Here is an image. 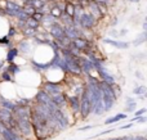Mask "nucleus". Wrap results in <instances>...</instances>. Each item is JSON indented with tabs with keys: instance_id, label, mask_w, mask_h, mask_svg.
<instances>
[{
	"instance_id": "nucleus-1",
	"label": "nucleus",
	"mask_w": 147,
	"mask_h": 140,
	"mask_svg": "<svg viewBox=\"0 0 147 140\" xmlns=\"http://www.w3.org/2000/svg\"><path fill=\"white\" fill-rule=\"evenodd\" d=\"M96 25H97L96 18H94L89 12L83 10V13L80 14V18H79V27H80L81 30L92 31Z\"/></svg>"
},
{
	"instance_id": "nucleus-2",
	"label": "nucleus",
	"mask_w": 147,
	"mask_h": 140,
	"mask_svg": "<svg viewBox=\"0 0 147 140\" xmlns=\"http://www.w3.org/2000/svg\"><path fill=\"white\" fill-rule=\"evenodd\" d=\"M90 113H92L90 100H89L85 90H83V93H81V95H80V108H79V115L81 116L83 120H85V118L89 117Z\"/></svg>"
},
{
	"instance_id": "nucleus-3",
	"label": "nucleus",
	"mask_w": 147,
	"mask_h": 140,
	"mask_svg": "<svg viewBox=\"0 0 147 140\" xmlns=\"http://www.w3.org/2000/svg\"><path fill=\"white\" fill-rule=\"evenodd\" d=\"M71 44L75 46L76 49H79V50L81 51V54H84L85 51H88V50H93V49H94L92 41H89L88 39L83 37V36H79V37L72 39Z\"/></svg>"
},
{
	"instance_id": "nucleus-4",
	"label": "nucleus",
	"mask_w": 147,
	"mask_h": 140,
	"mask_svg": "<svg viewBox=\"0 0 147 140\" xmlns=\"http://www.w3.org/2000/svg\"><path fill=\"white\" fill-rule=\"evenodd\" d=\"M48 33L51 35V37L56 41L59 40V39H62L63 36H66L65 35V27L59 21H56V22H53L51 26H49Z\"/></svg>"
},
{
	"instance_id": "nucleus-5",
	"label": "nucleus",
	"mask_w": 147,
	"mask_h": 140,
	"mask_svg": "<svg viewBox=\"0 0 147 140\" xmlns=\"http://www.w3.org/2000/svg\"><path fill=\"white\" fill-rule=\"evenodd\" d=\"M41 89H43L45 93H48L51 97L57 95V94H61V93H65L63 91V85L57 84V82L43 81V84H41Z\"/></svg>"
},
{
	"instance_id": "nucleus-6",
	"label": "nucleus",
	"mask_w": 147,
	"mask_h": 140,
	"mask_svg": "<svg viewBox=\"0 0 147 140\" xmlns=\"http://www.w3.org/2000/svg\"><path fill=\"white\" fill-rule=\"evenodd\" d=\"M34 100H35V104H40V105H48L51 103V95L48 93H45L43 89H39L36 91L35 97H34Z\"/></svg>"
},
{
	"instance_id": "nucleus-7",
	"label": "nucleus",
	"mask_w": 147,
	"mask_h": 140,
	"mask_svg": "<svg viewBox=\"0 0 147 140\" xmlns=\"http://www.w3.org/2000/svg\"><path fill=\"white\" fill-rule=\"evenodd\" d=\"M67 107L74 115H79V108H80V97L78 95H67Z\"/></svg>"
},
{
	"instance_id": "nucleus-8",
	"label": "nucleus",
	"mask_w": 147,
	"mask_h": 140,
	"mask_svg": "<svg viewBox=\"0 0 147 140\" xmlns=\"http://www.w3.org/2000/svg\"><path fill=\"white\" fill-rule=\"evenodd\" d=\"M0 135H1L3 140H26L23 136H21L18 133H16L14 130L9 127H3L0 131Z\"/></svg>"
},
{
	"instance_id": "nucleus-9",
	"label": "nucleus",
	"mask_w": 147,
	"mask_h": 140,
	"mask_svg": "<svg viewBox=\"0 0 147 140\" xmlns=\"http://www.w3.org/2000/svg\"><path fill=\"white\" fill-rule=\"evenodd\" d=\"M16 48L18 49V53H22L25 54V55H27V54L32 53V43H31L28 39H22V40H20L17 43V45H16Z\"/></svg>"
},
{
	"instance_id": "nucleus-10",
	"label": "nucleus",
	"mask_w": 147,
	"mask_h": 140,
	"mask_svg": "<svg viewBox=\"0 0 147 140\" xmlns=\"http://www.w3.org/2000/svg\"><path fill=\"white\" fill-rule=\"evenodd\" d=\"M51 102L57 108L63 109L65 107H67V94L66 93H61V94L53 95V97H51Z\"/></svg>"
},
{
	"instance_id": "nucleus-11",
	"label": "nucleus",
	"mask_w": 147,
	"mask_h": 140,
	"mask_svg": "<svg viewBox=\"0 0 147 140\" xmlns=\"http://www.w3.org/2000/svg\"><path fill=\"white\" fill-rule=\"evenodd\" d=\"M103 43L105 44H109V45L114 46V48L119 49V50H125V49L129 48V44H128L127 41L115 40V39H111V37H105L103 39Z\"/></svg>"
},
{
	"instance_id": "nucleus-12",
	"label": "nucleus",
	"mask_w": 147,
	"mask_h": 140,
	"mask_svg": "<svg viewBox=\"0 0 147 140\" xmlns=\"http://www.w3.org/2000/svg\"><path fill=\"white\" fill-rule=\"evenodd\" d=\"M20 55V53H18V49L16 48L14 45L12 46V48H8V50H7V53H5V58H4V61L7 62L8 64L9 63H14V61L17 59V57Z\"/></svg>"
},
{
	"instance_id": "nucleus-13",
	"label": "nucleus",
	"mask_w": 147,
	"mask_h": 140,
	"mask_svg": "<svg viewBox=\"0 0 147 140\" xmlns=\"http://www.w3.org/2000/svg\"><path fill=\"white\" fill-rule=\"evenodd\" d=\"M63 27H65V35H66L70 40H72V39L80 36L81 30H79V27H76V26L70 25V26H63Z\"/></svg>"
},
{
	"instance_id": "nucleus-14",
	"label": "nucleus",
	"mask_w": 147,
	"mask_h": 140,
	"mask_svg": "<svg viewBox=\"0 0 147 140\" xmlns=\"http://www.w3.org/2000/svg\"><path fill=\"white\" fill-rule=\"evenodd\" d=\"M0 107H1V108H5V109L10 111V112H13V111L16 109V107H17V104H16L14 100L8 99V98L3 97V95L0 94Z\"/></svg>"
},
{
	"instance_id": "nucleus-15",
	"label": "nucleus",
	"mask_w": 147,
	"mask_h": 140,
	"mask_svg": "<svg viewBox=\"0 0 147 140\" xmlns=\"http://www.w3.org/2000/svg\"><path fill=\"white\" fill-rule=\"evenodd\" d=\"M48 14H51L52 17H54L56 19H61L63 12H62V9L56 4V3H53V4L49 7V9H48Z\"/></svg>"
},
{
	"instance_id": "nucleus-16",
	"label": "nucleus",
	"mask_w": 147,
	"mask_h": 140,
	"mask_svg": "<svg viewBox=\"0 0 147 140\" xmlns=\"http://www.w3.org/2000/svg\"><path fill=\"white\" fill-rule=\"evenodd\" d=\"M86 9H89V13H90V14L93 15L94 18H96V21H101V19H103L102 14L99 13V10H98V7H97V4H96L94 1H90V3H89V7L86 8Z\"/></svg>"
},
{
	"instance_id": "nucleus-17",
	"label": "nucleus",
	"mask_w": 147,
	"mask_h": 140,
	"mask_svg": "<svg viewBox=\"0 0 147 140\" xmlns=\"http://www.w3.org/2000/svg\"><path fill=\"white\" fill-rule=\"evenodd\" d=\"M127 117H128L127 113H117V115L112 116V117L106 118L105 120V125H112V123H116L121 120H127Z\"/></svg>"
},
{
	"instance_id": "nucleus-18",
	"label": "nucleus",
	"mask_w": 147,
	"mask_h": 140,
	"mask_svg": "<svg viewBox=\"0 0 147 140\" xmlns=\"http://www.w3.org/2000/svg\"><path fill=\"white\" fill-rule=\"evenodd\" d=\"M4 69H5V71H8V72H9V73L12 75L13 77L18 76V75H20L21 72H22V71H21V67L18 66L17 63H9L7 67H5Z\"/></svg>"
},
{
	"instance_id": "nucleus-19",
	"label": "nucleus",
	"mask_w": 147,
	"mask_h": 140,
	"mask_svg": "<svg viewBox=\"0 0 147 140\" xmlns=\"http://www.w3.org/2000/svg\"><path fill=\"white\" fill-rule=\"evenodd\" d=\"M137 100H134L133 98H127V102H125V111L127 112H134L136 108H137Z\"/></svg>"
},
{
	"instance_id": "nucleus-20",
	"label": "nucleus",
	"mask_w": 147,
	"mask_h": 140,
	"mask_svg": "<svg viewBox=\"0 0 147 140\" xmlns=\"http://www.w3.org/2000/svg\"><path fill=\"white\" fill-rule=\"evenodd\" d=\"M63 13H65L66 15H69L70 18H72L74 14H75V5H74L71 1H66V3H65Z\"/></svg>"
},
{
	"instance_id": "nucleus-21",
	"label": "nucleus",
	"mask_w": 147,
	"mask_h": 140,
	"mask_svg": "<svg viewBox=\"0 0 147 140\" xmlns=\"http://www.w3.org/2000/svg\"><path fill=\"white\" fill-rule=\"evenodd\" d=\"M0 81L9 84V82H13V81H14V77H13L8 71H5V69H4V71L0 72Z\"/></svg>"
},
{
	"instance_id": "nucleus-22",
	"label": "nucleus",
	"mask_w": 147,
	"mask_h": 140,
	"mask_svg": "<svg viewBox=\"0 0 147 140\" xmlns=\"http://www.w3.org/2000/svg\"><path fill=\"white\" fill-rule=\"evenodd\" d=\"M146 93H147V87L145 85H138L133 89V94L137 95V97H146Z\"/></svg>"
},
{
	"instance_id": "nucleus-23",
	"label": "nucleus",
	"mask_w": 147,
	"mask_h": 140,
	"mask_svg": "<svg viewBox=\"0 0 147 140\" xmlns=\"http://www.w3.org/2000/svg\"><path fill=\"white\" fill-rule=\"evenodd\" d=\"M25 23H26V27H28V28H32V30H38V28L40 27V23H39L38 21L32 19V18H31V17H28L27 19L25 21Z\"/></svg>"
},
{
	"instance_id": "nucleus-24",
	"label": "nucleus",
	"mask_w": 147,
	"mask_h": 140,
	"mask_svg": "<svg viewBox=\"0 0 147 140\" xmlns=\"http://www.w3.org/2000/svg\"><path fill=\"white\" fill-rule=\"evenodd\" d=\"M20 32L22 33L25 39H31V37H34V36H35V33L38 32V31H36V30H32V28L26 27V28H23L22 31H20Z\"/></svg>"
},
{
	"instance_id": "nucleus-25",
	"label": "nucleus",
	"mask_w": 147,
	"mask_h": 140,
	"mask_svg": "<svg viewBox=\"0 0 147 140\" xmlns=\"http://www.w3.org/2000/svg\"><path fill=\"white\" fill-rule=\"evenodd\" d=\"M110 87H111V91H112V94H114V97L116 98V99H119V97L121 95V87H120V85L117 84V82H115V84L110 85Z\"/></svg>"
},
{
	"instance_id": "nucleus-26",
	"label": "nucleus",
	"mask_w": 147,
	"mask_h": 140,
	"mask_svg": "<svg viewBox=\"0 0 147 140\" xmlns=\"http://www.w3.org/2000/svg\"><path fill=\"white\" fill-rule=\"evenodd\" d=\"M0 46H9V48H12L13 46L12 39H10L8 35L1 36V37H0Z\"/></svg>"
},
{
	"instance_id": "nucleus-27",
	"label": "nucleus",
	"mask_w": 147,
	"mask_h": 140,
	"mask_svg": "<svg viewBox=\"0 0 147 140\" xmlns=\"http://www.w3.org/2000/svg\"><path fill=\"white\" fill-rule=\"evenodd\" d=\"M145 41H146V32H142L137 39H136V40H133L132 44H133L134 46H140L141 44H143Z\"/></svg>"
},
{
	"instance_id": "nucleus-28",
	"label": "nucleus",
	"mask_w": 147,
	"mask_h": 140,
	"mask_svg": "<svg viewBox=\"0 0 147 140\" xmlns=\"http://www.w3.org/2000/svg\"><path fill=\"white\" fill-rule=\"evenodd\" d=\"M22 10L28 15V17H31V15H32L34 13L36 12V9L32 7V5H26V4H23V5H22Z\"/></svg>"
},
{
	"instance_id": "nucleus-29",
	"label": "nucleus",
	"mask_w": 147,
	"mask_h": 140,
	"mask_svg": "<svg viewBox=\"0 0 147 140\" xmlns=\"http://www.w3.org/2000/svg\"><path fill=\"white\" fill-rule=\"evenodd\" d=\"M96 4H97V3H96ZM97 7H98L99 13L102 14V17H103V18L109 14V5H106V4H97Z\"/></svg>"
},
{
	"instance_id": "nucleus-30",
	"label": "nucleus",
	"mask_w": 147,
	"mask_h": 140,
	"mask_svg": "<svg viewBox=\"0 0 147 140\" xmlns=\"http://www.w3.org/2000/svg\"><path fill=\"white\" fill-rule=\"evenodd\" d=\"M17 33H18V30L14 27V26H12V25H10L9 27H8V33H7V35L9 36L10 39H12V37H14V36L17 35Z\"/></svg>"
},
{
	"instance_id": "nucleus-31",
	"label": "nucleus",
	"mask_w": 147,
	"mask_h": 140,
	"mask_svg": "<svg viewBox=\"0 0 147 140\" xmlns=\"http://www.w3.org/2000/svg\"><path fill=\"white\" fill-rule=\"evenodd\" d=\"M31 18H32V19H35V21H38L39 23H41V21H43V18H44V13L35 12L32 15H31Z\"/></svg>"
},
{
	"instance_id": "nucleus-32",
	"label": "nucleus",
	"mask_w": 147,
	"mask_h": 140,
	"mask_svg": "<svg viewBox=\"0 0 147 140\" xmlns=\"http://www.w3.org/2000/svg\"><path fill=\"white\" fill-rule=\"evenodd\" d=\"M27 18H28V15L26 14V13L23 12V10H21V12L17 14V17H16V19H18V21H23V22H25V21L27 19Z\"/></svg>"
},
{
	"instance_id": "nucleus-33",
	"label": "nucleus",
	"mask_w": 147,
	"mask_h": 140,
	"mask_svg": "<svg viewBox=\"0 0 147 140\" xmlns=\"http://www.w3.org/2000/svg\"><path fill=\"white\" fill-rule=\"evenodd\" d=\"M147 112L146 108H141V109H136L134 112V117H138V116H145V113Z\"/></svg>"
},
{
	"instance_id": "nucleus-34",
	"label": "nucleus",
	"mask_w": 147,
	"mask_h": 140,
	"mask_svg": "<svg viewBox=\"0 0 147 140\" xmlns=\"http://www.w3.org/2000/svg\"><path fill=\"white\" fill-rule=\"evenodd\" d=\"M146 121V117L145 116H138V117H134L132 120V122H140V123H142V122H145Z\"/></svg>"
},
{
	"instance_id": "nucleus-35",
	"label": "nucleus",
	"mask_w": 147,
	"mask_h": 140,
	"mask_svg": "<svg viewBox=\"0 0 147 140\" xmlns=\"http://www.w3.org/2000/svg\"><path fill=\"white\" fill-rule=\"evenodd\" d=\"M94 3H97V4H106V5H109L110 4V0H94Z\"/></svg>"
},
{
	"instance_id": "nucleus-36",
	"label": "nucleus",
	"mask_w": 147,
	"mask_h": 140,
	"mask_svg": "<svg viewBox=\"0 0 147 140\" xmlns=\"http://www.w3.org/2000/svg\"><path fill=\"white\" fill-rule=\"evenodd\" d=\"M110 35H111L112 37H117V36H119V32L115 30H110Z\"/></svg>"
},
{
	"instance_id": "nucleus-37",
	"label": "nucleus",
	"mask_w": 147,
	"mask_h": 140,
	"mask_svg": "<svg viewBox=\"0 0 147 140\" xmlns=\"http://www.w3.org/2000/svg\"><path fill=\"white\" fill-rule=\"evenodd\" d=\"M4 67H5V61L4 59H0V72L4 69Z\"/></svg>"
},
{
	"instance_id": "nucleus-38",
	"label": "nucleus",
	"mask_w": 147,
	"mask_h": 140,
	"mask_svg": "<svg viewBox=\"0 0 147 140\" xmlns=\"http://www.w3.org/2000/svg\"><path fill=\"white\" fill-rule=\"evenodd\" d=\"M127 33H128V30L127 28H123V30L119 32V36H124V35H127Z\"/></svg>"
},
{
	"instance_id": "nucleus-39",
	"label": "nucleus",
	"mask_w": 147,
	"mask_h": 140,
	"mask_svg": "<svg viewBox=\"0 0 147 140\" xmlns=\"http://www.w3.org/2000/svg\"><path fill=\"white\" fill-rule=\"evenodd\" d=\"M133 126V123H128V125H123L120 129H130Z\"/></svg>"
},
{
	"instance_id": "nucleus-40",
	"label": "nucleus",
	"mask_w": 147,
	"mask_h": 140,
	"mask_svg": "<svg viewBox=\"0 0 147 140\" xmlns=\"http://www.w3.org/2000/svg\"><path fill=\"white\" fill-rule=\"evenodd\" d=\"M112 19H114V21H112V22H111V26H116L117 23H119V21H117V18H112Z\"/></svg>"
},
{
	"instance_id": "nucleus-41",
	"label": "nucleus",
	"mask_w": 147,
	"mask_h": 140,
	"mask_svg": "<svg viewBox=\"0 0 147 140\" xmlns=\"http://www.w3.org/2000/svg\"><path fill=\"white\" fill-rule=\"evenodd\" d=\"M107 140H127V138L123 136V138H112V139H107Z\"/></svg>"
},
{
	"instance_id": "nucleus-42",
	"label": "nucleus",
	"mask_w": 147,
	"mask_h": 140,
	"mask_svg": "<svg viewBox=\"0 0 147 140\" xmlns=\"http://www.w3.org/2000/svg\"><path fill=\"white\" fill-rule=\"evenodd\" d=\"M89 129H92V126H85V127H81L80 130L83 131V130H89Z\"/></svg>"
},
{
	"instance_id": "nucleus-43",
	"label": "nucleus",
	"mask_w": 147,
	"mask_h": 140,
	"mask_svg": "<svg viewBox=\"0 0 147 140\" xmlns=\"http://www.w3.org/2000/svg\"><path fill=\"white\" fill-rule=\"evenodd\" d=\"M146 28H147V23L145 22V23H143V30H145V31H146Z\"/></svg>"
},
{
	"instance_id": "nucleus-44",
	"label": "nucleus",
	"mask_w": 147,
	"mask_h": 140,
	"mask_svg": "<svg viewBox=\"0 0 147 140\" xmlns=\"http://www.w3.org/2000/svg\"><path fill=\"white\" fill-rule=\"evenodd\" d=\"M129 1H132V3H140L141 0H129Z\"/></svg>"
},
{
	"instance_id": "nucleus-45",
	"label": "nucleus",
	"mask_w": 147,
	"mask_h": 140,
	"mask_svg": "<svg viewBox=\"0 0 147 140\" xmlns=\"http://www.w3.org/2000/svg\"><path fill=\"white\" fill-rule=\"evenodd\" d=\"M90 1H94V0H90Z\"/></svg>"
}]
</instances>
